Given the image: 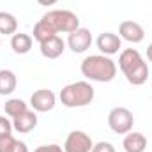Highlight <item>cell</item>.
Instances as JSON below:
<instances>
[{
    "label": "cell",
    "mask_w": 152,
    "mask_h": 152,
    "mask_svg": "<svg viewBox=\"0 0 152 152\" xmlns=\"http://www.w3.org/2000/svg\"><path fill=\"white\" fill-rule=\"evenodd\" d=\"M80 69L87 80L99 83H108L117 76V64L106 55H90L83 58Z\"/></svg>",
    "instance_id": "cell-1"
},
{
    "label": "cell",
    "mask_w": 152,
    "mask_h": 152,
    "mask_svg": "<svg viewBox=\"0 0 152 152\" xmlns=\"http://www.w3.org/2000/svg\"><path fill=\"white\" fill-rule=\"evenodd\" d=\"M58 97L67 108H81L94 101V87L88 81H75L66 85Z\"/></svg>",
    "instance_id": "cell-2"
},
{
    "label": "cell",
    "mask_w": 152,
    "mask_h": 152,
    "mask_svg": "<svg viewBox=\"0 0 152 152\" xmlns=\"http://www.w3.org/2000/svg\"><path fill=\"white\" fill-rule=\"evenodd\" d=\"M41 20H44L57 34L64 32V34H71L76 28H80V18L76 16L73 11L67 9H53L48 11Z\"/></svg>",
    "instance_id": "cell-3"
},
{
    "label": "cell",
    "mask_w": 152,
    "mask_h": 152,
    "mask_svg": "<svg viewBox=\"0 0 152 152\" xmlns=\"http://www.w3.org/2000/svg\"><path fill=\"white\" fill-rule=\"evenodd\" d=\"M133 124H134V117L131 110L124 106H117L108 113V126L117 134H127L133 129Z\"/></svg>",
    "instance_id": "cell-4"
},
{
    "label": "cell",
    "mask_w": 152,
    "mask_h": 152,
    "mask_svg": "<svg viewBox=\"0 0 152 152\" xmlns=\"http://www.w3.org/2000/svg\"><path fill=\"white\" fill-rule=\"evenodd\" d=\"M92 147V138L83 131H71L64 142V152H90Z\"/></svg>",
    "instance_id": "cell-5"
},
{
    "label": "cell",
    "mask_w": 152,
    "mask_h": 152,
    "mask_svg": "<svg viewBox=\"0 0 152 152\" xmlns=\"http://www.w3.org/2000/svg\"><path fill=\"white\" fill-rule=\"evenodd\" d=\"M55 103H57V97L48 88H39L30 96V106L34 112H39V113L51 112L55 108Z\"/></svg>",
    "instance_id": "cell-6"
},
{
    "label": "cell",
    "mask_w": 152,
    "mask_h": 152,
    "mask_svg": "<svg viewBox=\"0 0 152 152\" xmlns=\"http://www.w3.org/2000/svg\"><path fill=\"white\" fill-rule=\"evenodd\" d=\"M118 37L127 41V42L138 44L145 39V30L140 23H136L133 20H126L118 25Z\"/></svg>",
    "instance_id": "cell-7"
},
{
    "label": "cell",
    "mask_w": 152,
    "mask_h": 152,
    "mask_svg": "<svg viewBox=\"0 0 152 152\" xmlns=\"http://www.w3.org/2000/svg\"><path fill=\"white\" fill-rule=\"evenodd\" d=\"M90 44H92V34L88 28H83V27L76 28L67 37V46L71 48L73 53H85L90 48Z\"/></svg>",
    "instance_id": "cell-8"
},
{
    "label": "cell",
    "mask_w": 152,
    "mask_h": 152,
    "mask_svg": "<svg viewBox=\"0 0 152 152\" xmlns=\"http://www.w3.org/2000/svg\"><path fill=\"white\" fill-rule=\"evenodd\" d=\"M120 46H122V39L118 37L117 34H113V32H103V34H99V37H97V48H99V51H101L103 55H106V57L118 53Z\"/></svg>",
    "instance_id": "cell-9"
},
{
    "label": "cell",
    "mask_w": 152,
    "mask_h": 152,
    "mask_svg": "<svg viewBox=\"0 0 152 152\" xmlns=\"http://www.w3.org/2000/svg\"><path fill=\"white\" fill-rule=\"evenodd\" d=\"M39 50H41V55H42V57L53 60V58H58V57L64 53V50H66V42H64V39L62 37L53 36L51 39L41 42V44H39Z\"/></svg>",
    "instance_id": "cell-10"
},
{
    "label": "cell",
    "mask_w": 152,
    "mask_h": 152,
    "mask_svg": "<svg viewBox=\"0 0 152 152\" xmlns=\"http://www.w3.org/2000/svg\"><path fill=\"white\" fill-rule=\"evenodd\" d=\"M37 126V113L34 110H27L21 115L12 118V129L18 133H30Z\"/></svg>",
    "instance_id": "cell-11"
},
{
    "label": "cell",
    "mask_w": 152,
    "mask_h": 152,
    "mask_svg": "<svg viewBox=\"0 0 152 152\" xmlns=\"http://www.w3.org/2000/svg\"><path fill=\"white\" fill-rule=\"evenodd\" d=\"M122 147L126 152H145L147 149V138L142 133H127L124 136Z\"/></svg>",
    "instance_id": "cell-12"
},
{
    "label": "cell",
    "mask_w": 152,
    "mask_h": 152,
    "mask_svg": "<svg viewBox=\"0 0 152 152\" xmlns=\"http://www.w3.org/2000/svg\"><path fill=\"white\" fill-rule=\"evenodd\" d=\"M143 58H142V55H140V51L138 50H134V48H127V50H124L122 53H120V57H118V67H120V71L126 75L127 71H131L136 64H140Z\"/></svg>",
    "instance_id": "cell-13"
},
{
    "label": "cell",
    "mask_w": 152,
    "mask_h": 152,
    "mask_svg": "<svg viewBox=\"0 0 152 152\" xmlns=\"http://www.w3.org/2000/svg\"><path fill=\"white\" fill-rule=\"evenodd\" d=\"M124 76H126V80H127L131 85H134V87L143 85V83L149 80V66H147V62L142 60L140 64H136L131 71H127Z\"/></svg>",
    "instance_id": "cell-14"
},
{
    "label": "cell",
    "mask_w": 152,
    "mask_h": 152,
    "mask_svg": "<svg viewBox=\"0 0 152 152\" xmlns=\"http://www.w3.org/2000/svg\"><path fill=\"white\" fill-rule=\"evenodd\" d=\"M18 87V78L9 69H0V96H11Z\"/></svg>",
    "instance_id": "cell-15"
},
{
    "label": "cell",
    "mask_w": 152,
    "mask_h": 152,
    "mask_svg": "<svg viewBox=\"0 0 152 152\" xmlns=\"http://www.w3.org/2000/svg\"><path fill=\"white\" fill-rule=\"evenodd\" d=\"M32 36H28V34H14L12 37H11V48H12V51L14 53H18V55H25V53H28L30 50H32Z\"/></svg>",
    "instance_id": "cell-16"
},
{
    "label": "cell",
    "mask_w": 152,
    "mask_h": 152,
    "mask_svg": "<svg viewBox=\"0 0 152 152\" xmlns=\"http://www.w3.org/2000/svg\"><path fill=\"white\" fill-rule=\"evenodd\" d=\"M18 30V20L12 12L0 11V34L2 36H14Z\"/></svg>",
    "instance_id": "cell-17"
},
{
    "label": "cell",
    "mask_w": 152,
    "mask_h": 152,
    "mask_svg": "<svg viewBox=\"0 0 152 152\" xmlns=\"http://www.w3.org/2000/svg\"><path fill=\"white\" fill-rule=\"evenodd\" d=\"M34 39L37 41L39 44L41 42H44V41H48V39H51L53 36H57V32L44 21V20H39L37 23L34 25Z\"/></svg>",
    "instance_id": "cell-18"
},
{
    "label": "cell",
    "mask_w": 152,
    "mask_h": 152,
    "mask_svg": "<svg viewBox=\"0 0 152 152\" xmlns=\"http://www.w3.org/2000/svg\"><path fill=\"white\" fill-rule=\"evenodd\" d=\"M4 110H5V113L9 115L11 118H14V117L21 115L23 112H27L28 110V104L23 99H9L4 104Z\"/></svg>",
    "instance_id": "cell-19"
},
{
    "label": "cell",
    "mask_w": 152,
    "mask_h": 152,
    "mask_svg": "<svg viewBox=\"0 0 152 152\" xmlns=\"http://www.w3.org/2000/svg\"><path fill=\"white\" fill-rule=\"evenodd\" d=\"M7 134H12V122L0 115V138L7 136Z\"/></svg>",
    "instance_id": "cell-20"
},
{
    "label": "cell",
    "mask_w": 152,
    "mask_h": 152,
    "mask_svg": "<svg viewBox=\"0 0 152 152\" xmlns=\"http://www.w3.org/2000/svg\"><path fill=\"white\" fill-rule=\"evenodd\" d=\"M90 152H115V147L110 142H99V143H94Z\"/></svg>",
    "instance_id": "cell-21"
},
{
    "label": "cell",
    "mask_w": 152,
    "mask_h": 152,
    "mask_svg": "<svg viewBox=\"0 0 152 152\" xmlns=\"http://www.w3.org/2000/svg\"><path fill=\"white\" fill-rule=\"evenodd\" d=\"M7 152H28V147H27V143H23V142H20V140L14 138V142L9 145Z\"/></svg>",
    "instance_id": "cell-22"
},
{
    "label": "cell",
    "mask_w": 152,
    "mask_h": 152,
    "mask_svg": "<svg viewBox=\"0 0 152 152\" xmlns=\"http://www.w3.org/2000/svg\"><path fill=\"white\" fill-rule=\"evenodd\" d=\"M34 152H64V149H62L60 145L51 143V145H41V147H37Z\"/></svg>",
    "instance_id": "cell-23"
},
{
    "label": "cell",
    "mask_w": 152,
    "mask_h": 152,
    "mask_svg": "<svg viewBox=\"0 0 152 152\" xmlns=\"http://www.w3.org/2000/svg\"><path fill=\"white\" fill-rule=\"evenodd\" d=\"M41 5H53V4H57L58 0H37Z\"/></svg>",
    "instance_id": "cell-24"
},
{
    "label": "cell",
    "mask_w": 152,
    "mask_h": 152,
    "mask_svg": "<svg viewBox=\"0 0 152 152\" xmlns=\"http://www.w3.org/2000/svg\"><path fill=\"white\" fill-rule=\"evenodd\" d=\"M147 58L152 62V42L149 44V48H147Z\"/></svg>",
    "instance_id": "cell-25"
}]
</instances>
